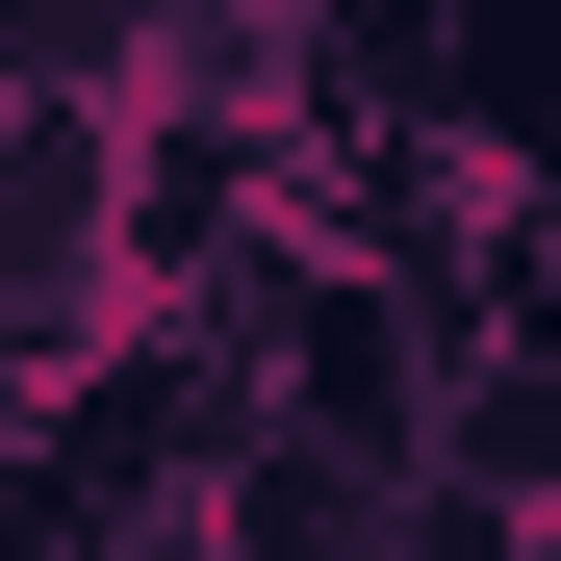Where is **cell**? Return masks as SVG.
Listing matches in <instances>:
<instances>
[{"label":"cell","instance_id":"obj_1","mask_svg":"<svg viewBox=\"0 0 561 561\" xmlns=\"http://www.w3.org/2000/svg\"><path fill=\"white\" fill-rule=\"evenodd\" d=\"M128 332V128L77 77H0V409L103 383Z\"/></svg>","mask_w":561,"mask_h":561}]
</instances>
